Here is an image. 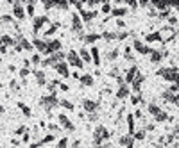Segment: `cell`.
<instances>
[{
	"mask_svg": "<svg viewBox=\"0 0 179 148\" xmlns=\"http://www.w3.org/2000/svg\"><path fill=\"white\" fill-rule=\"evenodd\" d=\"M58 118H59V123H61V127H63V129H66L68 132L75 130V129H74V123H72V121L68 120V116H66V114H59Z\"/></svg>",
	"mask_w": 179,
	"mask_h": 148,
	"instance_id": "ba28073f",
	"label": "cell"
},
{
	"mask_svg": "<svg viewBox=\"0 0 179 148\" xmlns=\"http://www.w3.org/2000/svg\"><path fill=\"white\" fill-rule=\"evenodd\" d=\"M125 14H127V9H125V7H113V9H111V18H113V16L122 18V16H125Z\"/></svg>",
	"mask_w": 179,
	"mask_h": 148,
	"instance_id": "9a60e30c",
	"label": "cell"
},
{
	"mask_svg": "<svg viewBox=\"0 0 179 148\" xmlns=\"http://www.w3.org/2000/svg\"><path fill=\"white\" fill-rule=\"evenodd\" d=\"M32 73H34V77L38 79V84H40V86H45V84H47V77H45V73H43L41 70H34Z\"/></svg>",
	"mask_w": 179,
	"mask_h": 148,
	"instance_id": "2e32d148",
	"label": "cell"
},
{
	"mask_svg": "<svg viewBox=\"0 0 179 148\" xmlns=\"http://www.w3.org/2000/svg\"><path fill=\"white\" fill-rule=\"evenodd\" d=\"M108 137H109L108 129H106L104 125H99V127L95 129V134H93V143H95V146H100V145H102V141H104V139H108Z\"/></svg>",
	"mask_w": 179,
	"mask_h": 148,
	"instance_id": "7a4b0ae2",
	"label": "cell"
},
{
	"mask_svg": "<svg viewBox=\"0 0 179 148\" xmlns=\"http://www.w3.org/2000/svg\"><path fill=\"white\" fill-rule=\"evenodd\" d=\"M48 130H52V132H58V130H59V127L52 123V125H48Z\"/></svg>",
	"mask_w": 179,
	"mask_h": 148,
	"instance_id": "ab89813d",
	"label": "cell"
},
{
	"mask_svg": "<svg viewBox=\"0 0 179 148\" xmlns=\"http://www.w3.org/2000/svg\"><path fill=\"white\" fill-rule=\"evenodd\" d=\"M43 23H48V18H47V16H36V18L32 20V32H34V34H38V31L41 29Z\"/></svg>",
	"mask_w": 179,
	"mask_h": 148,
	"instance_id": "52a82bcc",
	"label": "cell"
},
{
	"mask_svg": "<svg viewBox=\"0 0 179 148\" xmlns=\"http://www.w3.org/2000/svg\"><path fill=\"white\" fill-rule=\"evenodd\" d=\"M41 105L47 109V112H50L54 107L59 105V100L56 98V95H48V96H43V98H41Z\"/></svg>",
	"mask_w": 179,
	"mask_h": 148,
	"instance_id": "3957f363",
	"label": "cell"
},
{
	"mask_svg": "<svg viewBox=\"0 0 179 148\" xmlns=\"http://www.w3.org/2000/svg\"><path fill=\"white\" fill-rule=\"evenodd\" d=\"M97 16V11H86V9H81V16L84 21H91V20Z\"/></svg>",
	"mask_w": 179,
	"mask_h": 148,
	"instance_id": "8fae6325",
	"label": "cell"
},
{
	"mask_svg": "<svg viewBox=\"0 0 179 148\" xmlns=\"http://www.w3.org/2000/svg\"><path fill=\"white\" fill-rule=\"evenodd\" d=\"M168 23H170V27L177 25V16H168Z\"/></svg>",
	"mask_w": 179,
	"mask_h": 148,
	"instance_id": "8d00e7d4",
	"label": "cell"
},
{
	"mask_svg": "<svg viewBox=\"0 0 179 148\" xmlns=\"http://www.w3.org/2000/svg\"><path fill=\"white\" fill-rule=\"evenodd\" d=\"M156 73L159 77H163L165 80H168V82H172V84H177V68H159Z\"/></svg>",
	"mask_w": 179,
	"mask_h": 148,
	"instance_id": "6da1fadb",
	"label": "cell"
},
{
	"mask_svg": "<svg viewBox=\"0 0 179 148\" xmlns=\"http://www.w3.org/2000/svg\"><path fill=\"white\" fill-rule=\"evenodd\" d=\"M133 47H134V50L140 52L141 56H147V54H151V52H152V48H151V47H145V45H143L141 41H138V39H134V41H133Z\"/></svg>",
	"mask_w": 179,
	"mask_h": 148,
	"instance_id": "5b68a950",
	"label": "cell"
},
{
	"mask_svg": "<svg viewBox=\"0 0 179 148\" xmlns=\"http://www.w3.org/2000/svg\"><path fill=\"white\" fill-rule=\"evenodd\" d=\"M27 14L29 16H34V4H31V2L27 4Z\"/></svg>",
	"mask_w": 179,
	"mask_h": 148,
	"instance_id": "4dcf8cb0",
	"label": "cell"
},
{
	"mask_svg": "<svg viewBox=\"0 0 179 148\" xmlns=\"http://www.w3.org/2000/svg\"><path fill=\"white\" fill-rule=\"evenodd\" d=\"M133 137H134V139H140V141H141V139L145 137V130H136V132H133Z\"/></svg>",
	"mask_w": 179,
	"mask_h": 148,
	"instance_id": "f546056e",
	"label": "cell"
},
{
	"mask_svg": "<svg viewBox=\"0 0 179 148\" xmlns=\"http://www.w3.org/2000/svg\"><path fill=\"white\" fill-rule=\"evenodd\" d=\"M65 57L68 59V63H70L72 66H77V68H82V66H84V63L81 61V57L77 56V52H75V50H70Z\"/></svg>",
	"mask_w": 179,
	"mask_h": 148,
	"instance_id": "277c9868",
	"label": "cell"
},
{
	"mask_svg": "<svg viewBox=\"0 0 179 148\" xmlns=\"http://www.w3.org/2000/svg\"><path fill=\"white\" fill-rule=\"evenodd\" d=\"M77 56L81 57L82 63H91V56H90V50H88V48H81Z\"/></svg>",
	"mask_w": 179,
	"mask_h": 148,
	"instance_id": "5bb4252c",
	"label": "cell"
},
{
	"mask_svg": "<svg viewBox=\"0 0 179 148\" xmlns=\"http://www.w3.org/2000/svg\"><path fill=\"white\" fill-rule=\"evenodd\" d=\"M88 120H90V121H97V120H99V112H90V114H88Z\"/></svg>",
	"mask_w": 179,
	"mask_h": 148,
	"instance_id": "1f68e13d",
	"label": "cell"
},
{
	"mask_svg": "<svg viewBox=\"0 0 179 148\" xmlns=\"http://www.w3.org/2000/svg\"><path fill=\"white\" fill-rule=\"evenodd\" d=\"M109 11H111V5L109 4H104L102 5V13H109Z\"/></svg>",
	"mask_w": 179,
	"mask_h": 148,
	"instance_id": "74e56055",
	"label": "cell"
},
{
	"mask_svg": "<svg viewBox=\"0 0 179 148\" xmlns=\"http://www.w3.org/2000/svg\"><path fill=\"white\" fill-rule=\"evenodd\" d=\"M118 48H113V50H111V52H109V54H108V59H109V61H115V59H117V57H118Z\"/></svg>",
	"mask_w": 179,
	"mask_h": 148,
	"instance_id": "f1b7e54d",
	"label": "cell"
},
{
	"mask_svg": "<svg viewBox=\"0 0 179 148\" xmlns=\"http://www.w3.org/2000/svg\"><path fill=\"white\" fill-rule=\"evenodd\" d=\"M29 73H31V70H29V68H22V70H20V77H23V79H25Z\"/></svg>",
	"mask_w": 179,
	"mask_h": 148,
	"instance_id": "e575fe53",
	"label": "cell"
},
{
	"mask_svg": "<svg viewBox=\"0 0 179 148\" xmlns=\"http://www.w3.org/2000/svg\"><path fill=\"white\" fill-rule=\"evenodd\" d=\"M59 89H61V91H68V86H66V84H61V82H59Z\"/></svg>",
	"mask_w": 179,
	"mask_h": 148,
	"instance_id": "b9f144b4",
	"label": "cell"
},
{
	"mask_svg": "<svg viewBox=\"0 0 179 148\" xmlns=\"http://www.w3.org/2000/svg\"><path fill=\"white\" fill-rule=\"evenodd\" d=\"M82 107H84V111H88V112H97L99 102H95V100H84L82 102Z\"/></svg>",
	"mask_w": 179,
	"mask_h": 148,
	"instance_id": "9c48e42d",
	"label": "cell"
},
{
	"mask_svg": "<svg viewBox=\"0 0 179 148\" xmlns=\"http://www.w3.org/2000/svg\"><path fill=\"white\" fill-rule=\"evenodd\" d=\"M129 96V88L125 86V84H122L118 88V91H117V98L118 100H124V98H127Z\"/></svg>",
	"mask_w": 179,
	"mask_h": 148,
	"instance_id": "4fadbf2b",
	"label": "cell"
},
{
	"mask_svg": "<svg viewBox=\"0 0 179 148\" xmlns=\"http://www.w3.org/2000/svg\"><path fill=\"white\" fill-rule=\"evenodd\" d=\"M0 45L2 47H11V45H15V39L11 36H2L0 37Z\"/></svg>",
	"mask_w": 179,
	"mask_h": 148,
	"instance_id": "44dd1931",
	"label": "cell"
},
{
	"mask_svg": "<svg viewBox=\"0 0 179 148\" xmlns=\"http://www.w3.org/2000/svg\"><path fill=\"white\" fill-rule=\"evenodd\" d=\"M161 59H163V56H161L159 50H152V52H151V63L158 64V63H161Z\"/></svg>",
	"mask_w": 179,
	"mask_h": 148,
	"instance_id": "d6986e66",
	"label": "cell"
},
{
	"mask_svg": "<svg viewBox=\"0 0 179 148\" xmlns=\"http://www.w3.org/2000/svg\"><path fill=\"white\" fill-rule=\"evenodd\" d=\"M152 5H154V7H158V9H163V11L170 7L168 4H165V2H158V0H156V2H152Z\"/></svg>",
	"mask_w": 179,
	"mask_h": 148,
	"instance_id": "83f0119b",
	"label": "cell"
},
{
	"mask_svg": "<svg viewBox=\"0 0 179 148\" xmlns=\"http://www.w3.org/2000/svg\"><path fill=\"white\" fill-rule=\"evenodd\" d=\"M151 41H161L159 32H152V34H149V36H147V43H151Z\"/></svg>",
	"mask_w": 179,
	"mask_h": 148,
	"instance_id": "d4e9b609",
	"label": "cell"
},
{
	"mask_svg": "<svg viewBox=\"0 0 179 148\" xmlns=\"http://www.w3.org/2000/svg\"><path fill=\"white\" fill-rule=\"evenodd\" d=\"M72 77H74V79H81V75L77 73V72H74V73H72Z\"/></svg>",
	"mask_w": 179,
	"mask_h": 148,
	"instance_id": "ee69618b",
	"label": "cell"
},
{
	"mask_svg": "<svg viewBox=\"0 0 179 148\" xmlns=\"http://www.w3.org/2000/svg\"><path fill=\"white\" fill-rule=\"evenodd\" d=\"M0 112H5V109H4V105H0Z\"/></svg>",
	"mask_w": 179,
	"mask_h": 148,
	"instance_id": "f6af8a7d",
	"label": "cell"
},
{
	"mask_svg": "<svg viewBox=\"0 0 179 148\" xmlns=\"http://www.w3.org/2000/svg\"><path fill=\"white\" fill-rule=\"evenodd\" d=\"M32 45H34L40 52H43V54H48V52H47V43H45V41H41V39H34V41H32Z\"/></svg>",
	"mask_w": 179,
	"mask_h": 148,
	"instance_id": "ac0fdd59",
	"label": "cell"
},
{
	"mask_svg": "<svg viewBox=\"0 0 179 148\" xmlns=\"http://www.w3.org/2000/svg\"><path fill=\"white\" fill-rule=\"evenodd\" d=\"M99 39H100V34H93V32L82 36V41H84V43H95V41H99Z\"/></svg>",
	"mask_w": 179,
	"mask_h": 148,
	"instance_id": "e0dca14e",
	"label": "cell"
},
{
	"mask_svg": "<svg viewBox=\"0 0 179 148\" xmlns=\"http://www.w3.org/2000/svg\"><path fill=\"white\" fill-rule=\"evenodd\" d=\"M136 75H138V68H136V66L129 68V70H127V75H125V82H127V84L133 82V80L136 79Z\"/></svg>",
	"mask_w": 179,
	"mask_h": 148,
	"instance_id": "7c38bea8",
	"label": "cell"
},
{
	"mask_svg": "<svg viewBox=\"0 0 179 148\" xmlns=\"http://www.w3.org/2000/svg\"><path fill=\"white\" fill-rule=\"evenodd\" d=\"M9 86H11V89H13V91H18V89H20V86H18V82H16V80H11V84H9Z\"/></svg>",
	"mask_w": 179,
	"mask_h": 148,
	"instance_id": "836d02e7",
	"label": "cell"
},
{
	"mask_svg": "<svg viewBox=\"0 0 179 148\" xmlns=\"http://www.w3.org/2000/svg\"><path fill=\"white\" fill-rule=\"evenodd\" d=\"M18 107H20L22 111H23V114H25V116H32V114H31V109H29V107H27V105H25V104H22V102H18Z\"/></svg>",
	"mask_w": 179,
	"mask_h": 148,
	"instance_id": "4316f807",
	"label": "cell"
},
{
	"mask_svg": "<svg viewBox=\"0 0 179 148\" xmlns=\"http://www.w3.org/2000/svg\"><path fill=\"white\" fill-rule=\"evenodd\" d=\"M81 84H82V86H93V77L90 73H84L81 77Z\"/></svg>",
	"mask_w": 179,
	"mask_h": 148,
	"instance_id": "ffe728a7",
	"label": "cell"
},
{
	"mask_svg": "<svg viewBox=\"0 0 179 148\" xmlns=\"http://www.w3.org/2000/svg\"><path fill=\"white\" fill-rule=\"evenodd\" d=\"M31 61H32L34 64H38V63H41V59H40V56H38V54H34V56H32V59H31Z\"/></svg>",
	"mask_w": 179,
	"mask_h": 148,
	"instance_id": "f35d334b",
	"label": "cell"
},
{
	"mask_svg": "<svg viewBox=\"0 0 179 148\" xmlns=\"http://www.w3.org/2000/svg\"><path fill=\"white\" fill-rule=\"evenodd\" d=\"M59 105H63L65 109H68V111H72L74 109V104L72 102H68V100H59Z\"/></svg>",
	"mask_w": 179,
	"mask_h": 148,
	"instance_id": "484cf974",
	"label": "cell"
},
{
	"mask_svg": "<svg viewBox=\"0 0 179 148\" xmlns=\"http://www.w3.org/2000/svg\"><path fill=\"white\" fill-rule=\"evenodd\" d=\"M25 130H27V127L22 125V127H18V129L15 130V134H16V136H22V134H25Z\"/></svg>",
	"mask_w": 179,
	"mask_h": 148,
	"instance_id": "d6a6232c",
	"label": "cell"
},
{
	"mask_svg": "<svg viewBox=\"0 0 179 148\" xmlns=\"http://www.w3.org/2000/svg\"><path fill=\"white\" fill-rule=\"evenodd\" d=\"M127 5H131V7H133V9H134V7H136V5H138V4H136V2H134V0H129V2H127Z\"/></svg>",
	"mask_w": 179,
	"mask_h": 148,
	"instance_id": "7bdbcfd3",
	"label": "cell"
},
{
	"mask_svg": "<svg viewBox=\"0 0 179 148\" xmlns=\"http://www.w3.org/2000/svg\"><path fill=\"white\" fill-rule=\"evenodd\" d=\"M54 68L61 77H68V64L66 63H58V64H54Z\"/></svg>",
	"mask_w": 179,
	"mask_h": 148,
	"instance_id": "30bf717a",
	"label": "cell"
},
{
	"mask_svg": "<svg viewBox=\"0 0 179 148\" xmlns=\"http://www.w3.org/2000/svg\"><path fill=\"white\" fill-rule=\"evenodd\" d=\"M140 100H141V96H140V95H134V96H131V102H133V105H136Z\"/></svg>",
	"mask_w": 179,
	"mask_h": 148,
	"instance_id": "d590c367",
	"label": "cell"
},
{
	"mask_svg": "<svg viewBox=\"0 0 179 148\" xmlns=\"http://www.w3.org/2000/svg\"><path fill=\"white\" fill-rule=\"evenodd\" d=\"M147 111L151 112V114H154V116H156V114H158V112L161 111V109H159L156 104H149V105H147Z\"/></svg>",
	"mask_w": 179,
	"mask_h": 148,
	"instance_id": "cb8c5ba5",
	"label": "cell"
},
{
	"mask_svg": "<svg viewBox=\"0 0 179 148\" xmlns=\"http://www.w3.org/2000/svg\"><path fill=\"white\" fill-rule=\"evenodd\" d=\"M154 118H156V121H167V120H168V114H167L165 111H159Z\"/></svg>",
	"mask_w": 179,
	"mask_h": 148,
	"instance_id": "603a6c76",
	"label": "cell"
},
{
	"mask_svg": "<svg viewBox=\"0 0 179 148\" xmlns=\"http://www.w3.org/2000/svg\"><path fill=\"white\" fill-rule=\"evenodd\" d=\"M117 27H122V29L125 27V23H124V20H117Z\"/></svg>",
	"mask_w": 179,
	"mask_h": 148,
	"instance_id": "60d3db41",
	"label": "cell"
},
{
	"mask_svg": "<svg viewBox=\"0 0 179 148\" xmlns=\"http://www.w3.org/2000/svg\"><path fill=\"white\" fill-rule=\"evenodd\" d=\"M13 16L18 18V20L25 18V9H23V5H22L20 2H15V4H13Z\"/></svg>",
	"mask_w": 179,
	"mask_h": 148,
	"instance_id": "8992f818",
	"label": "cell"
},
{
	"mask_svg": "<svg viewBox=\"0 0 179 148\" xmlns=\"http://www.w3.org/2000/svg\"><path fill=\"white\" fill-rule=\"evenodd\" d=\"M91 61H93V63H95V64H100V57H99V48H97V47H93V48H91Z\"/></svg>",
	"mask_w": 179,
	"mask_h": 148,
	"instance_id": "7402d4cb",
	"label": "cell"
}]
</instances>
